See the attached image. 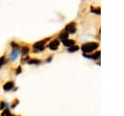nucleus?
I'll use <instances>...</instances> for the list:
<instances>
[{"label":"nucleus","instance_id":"6","mask_svg":"<svg viewBox=\"0 0 124 116\" xmlns=\"http://www.w3.org/2000/svg\"><path fill=\"white\" fill-rule=\"evenodd\" d=\"M74 40H68V39H66V40H64L63 41V44L65 45V46H67V47H71V46H73L74 45Z\"/></svg>","mask_w":124,"mask_h":116},{"label":"nucleus","instance_id":"11","mask_svg":"<svg viewBox=\"0 0 124 116\" xmlns=\"http://www.w3.org/2000/svg\"><path fill=\"white\" fill-rule=\"evenodd\" d=\"M28 51H29V49H28L27 47H24V48H22L21 53H22V55H25V54H27V53H28Z\"/></svg>","mask_w":124,"mask_h":116},{"label":"nucleus","instance_id":"2","mask_svg":"<svg viewBox=\"0 0 124 116\" xmlns=\"http://www.w3.org/2000/svg\"><path fill=\"white\" fill-rule=\"evenodd\" d=\"M58 46H59V41H58V40H53V41H51L50 44L48 45V47H49L50 50H56V49L58 48Z\"/></svg>","mask_w":124,"mask_h":116},{"label":"nucleus","instance_id":"14","mask_svg":"<svg viewBox=\"0 0 124 116\" xmlns=\"http://www.w3.org/2000/svg\"><path fill=\"white\" fill-rule=\"evenodd\" d=\"M16 55H17V53H16V51L15 53L12 54V58H16Z\"/></svg>","mask_w":124,"mask_h":116},{"label":"nucleus","instance_id":"12","mask_svg":"<svg viewBox=\"0 0 124 116\" xmlns=\"http://www.w3.org/2000/svg\"><path fill=\"white\" fill-rule=\"evenodd\" d=\"M99 56H100V52H97L96 54L92 55L90 58H99Z\"/></svg>","mask_w":124,"mask_h":116},{"label":"nucleus","instance_id":"15","mask_svg":"<svg viewBox=\"0 0 124 116\" xmlns=\"http://www.w3.org/2000/svg\"><path fill=\"white\" fill-rule=\"evenodd\" d=\"M91 11H92V12H94V13H97V14H99V13H100V10H95V9H92Z\"/></svg>","mask_w":124,"mask_h":116},{"label":"nucleus","instance_id":"7","mask_svg":"<svg viewBox=\"0 0 124 116\" xmlns=\"http://www.w3.org/2000/svg\"><path fill=\"white\" fill-rule=\"evenodd\" d=\"M59 37H60V39H61V40H63V41H64V40H66V39H67V37H68V32H62V33L60 34V36H59Z\"/></svg>","mask_w":124,"mask_h":116},{"label":"nucleus","instance_id":"1","mask_svg":"<svg viewBox=\"0 0 124 116\" xmlns=\"http://www.w3.org/2000/svg\"><path fill=\"white\" fill-rule=\"evenodd\" d=\"M98 48V44L97 43H86L82 46V50L83 52L85 53H89V52H92L93 50L97 49Z\"/></svg>","mask_w":124,"mask_h":116},{"label":"nucleus","instance_id":"10","mask_svg":"<svg viewBox=\"0 0 124 116\" xmlns=\"http://www.w3.org/2000/svg\"><path fill=\"white\" fill-rule=\"evenodd\" d=\"M1 116H11V113H10V111L8 109H5L4 112L1 114Z\"/></svg>","mask_w":124,"mask_h":116},{"label":"nucleus","instance_id":"8","mask_svg":"<svg viewBox=\"0 0 124 116\" xmlns=\"http://www.w3.org/2000/svg\"><path fill=\"white\" fill-rule=\"evenodd\" d=\"M78 46H73V47H70V48L68 49L69 52H76V51H78Z\"/></svg>","mask_w":124,"mask_h":116},{"label":"nucleus","instance_id":"16","mask_svg":"<svg viewBox=\"0 0 124 116\" xmlns=\"http://www.w3.org/2000/svg\"><path fill=\"white\" fill-rule=\"evenodd\" d=\"M19 72H20V67H18V68H17V71H16V73H19Z\"/></svg>","mask_w":124,"mask_h":116},{"label":"nucleus","instance_id":"9","mask_svg":"<svg viewBox=\"0 0 124 116\" xmlns=\"http://www.w3.org/2000/svg\"><path fill=\"white\" fill-rule=\"evenodd\" d=\"M28 63L37 64V63H40V60H39V59H29V60H28Z\"/></svg>","mask_w":124,"mask_h":116},{"label":"nucleus","instance_id":"3","mask_svg":"<svg viewBox=\"0 0 124 116\" xmlns=\"http://www.w3.org/2000/svg\"><path fill=\"white\" fill-rule=\"evenodd\" d=\"M66 29L68 32L70 33H75L76 32V26H75V23H70L66 26Z\"/></svg>","mask_w":124,"mask_h":116},{"label":"nucleus","instance_id":"4","mask_svg":"<svg viewBox=\"0 0 124 116\" xmlns=\"http://www.w3.org/2000/svg\"><path fill=\"white\" fill-rule=\"evenodd\" d=\"M34 48H35V51H42L44 49V41L42 42H39V43H36L34 45Z\"/></svg>","mask_w":124,"mask_h":116},{"label":"nucleus","instance_id":"13","mask_svg":"<svg viewBox=\"0 0 124 116\" xmlns=\"http://www.w3.org/2000/svg\"><path fill=\"white\" fill-rule=\"evenodd\" d=\"M4 60H5V58H4V57H2V58H0V67H1V65L4 63Z\"/></svg>","mask_w":124,"mask_h":116},{"label":"nucleus","instance_id":"5","mask_svg":"<svg viewBox=\"0 0 124 116\" xmlns=\"http://www.w3.org/2000/svg\"><path fill=\"white\" fill-rule=\"evenodd\" d=\"M13 87H14V83L13 82H8L4 85V90L5 91H10L11 89H13Z\"/></svg>","mask_w":124,"mask_h":116}]
</instances>
